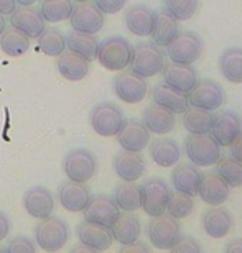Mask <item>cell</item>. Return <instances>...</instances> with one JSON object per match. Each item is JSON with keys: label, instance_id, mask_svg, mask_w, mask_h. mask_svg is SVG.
Masks as SVG:
<instances>
[{"label": "cell", "instance_id": "5bb4252c", "mask_svg": "<svg viewBox=\"0 0 242 253\" xmlns=\"http://www.w3.org/2000/svg\"><path fill=\"white\" fill-rule=\"evenodd\" d=\"M23 207L30 217L42 220L54 214L56 202H54L53 192L48 188H45V186H32L23 194Z\"/></svg>", "mask_w": 242, "mask_h": 253}, {"label": "cell", "instance_id": "7dc6e473", "mask_svg": "<svg viewBox=\"0 0 242 253\" xmlns=\"http://www.w3.org/2000/svg\"><path fill=\"white\" fill-rule=\"evenodd\" d=\"M17 10V2L15 0H0V13L2 15H12Z\"/></svg>", "mask_w": 242, "mask_h": 253}, {"label": "cell", "instance_id": "c3c4849f", "mask_svg": "<svg viewBox=\"0 0 242 253\" xmlns=\"http://www.w3.org/2000/svg\"><path fill=\"white\" fill-rule=\"evenodd\" d=\"M122 252H148V245H145L144 242H134L130 245H124L122 247Z\"/></svg>", "mask_w": 242, "mask_h": 253}, {"label": "cell", "instance_id": "60d3db41", "mask_svg": "<svg viewBox=\"0 0 242 253\" xmlns=\"http://www.w3.org/2000/svg\"><path fill=\"white\" fill-rule=\"evenodd\" d=\"M199 0H163V8L178 22H188L196 15Z\"/></svg>", "mask_w": 242, "mask_h": 253}, {"label": "cell", "instance_id": "bcb514c9", "mask_svg": "<svg viewBox=\"0 0 242 253\" xmlns=\"http://www.w3.org/2000/svg\"><path fill=\"white\" fill-rule=\"evenodd\" d=\"M10 219L3 211H0V242L3 239H7V235L10 234Z\"/></svg>", "mask_w": 242, "mask_h": 253}, {"label": "cell", "instance_id": "6da1fadb", "mask_svg": "<svg viewBox=\"0 0 242 253\" xmlns=\"http://www.w3.org/2000/svg\"><path fill=\"white\" fill-rule=\"evenodd\" d=\"M221 146L211 133L188 135L185 138V153L198 168H211L221 158Z\"/></svg>", "mask_w": 242, "mask_h": 253}, {"label": "cell", "instance_id": "277c9868", "mask_svg": "<svg viewBox=\"0 0 242 253\" xmlns=\"http://www.w3.org/2000/svg\"><path fill=\"white\" fill-rule=\"evenodd\" d=\"M147 235L153 249L171 250L181 239V225L175 217L165 212L158 217H152L147 224Z\"/></svg>", "mask_w": 242, "mask_h": 253}, {"label": "cell", "instance_id": "7c38bea8", "mask_svg": "<svg viewBox=\"0 0 242 253\" xmlns=\"http://www.w3.org/2000/svg\"><path fill=\"white\" fill-rule=\"evenodd\" d=\"M69 23H71L73 30H78V32L83 33L97 35L104 27V13L91 0L78 2L73 7Z\"/></svg>", "mask_w": 242, "mask_h": 253}, {"label": "cell", "instance_id": "4fadbf2b", "mask_svg": "<svg viewBox=\"0 0 242 253\" xmlns=\"http://www.w3.org/2000/svg\"><path fill=\"white\" fill-rule=\"evenodd\" d=\"M83 214H84V220L110 229L114 225V222L117 220L120 209L115 204L114 197L97 194V196H91L89 204L86 206Z\"/></svg>", "mask_w": 242, "mask_h": 253}, {"label": "cell", "instance_id": "681fc988", "mask_svg": "<svg viewBox=\"0 0 242 253\" xmlns=\"http://www.w3.org/2000/svg\"><path fill=\"white\" fill-rule=\"evenodd\" d=\"M226 252H242V239H236L226 245Z\"/></svg>", "mask_w": 242, "mask_h": 253}, {"label": "cell", "instance_id": "cb8c5ba5", "mask_svg": "<svg viewBox=\"0 0 242 253\" xmlns=\"http://www.w3.org/2000/svg\"><path fill=\"white\" fill-rule=\"evenodd\" d=\"M10 25L13 28L20 30V32H23L30 40H37L47 28V22L42 17L40 10L30 7H22L15 10L10 15Z\"/></svg>", "mask_w": 242, "mask_h": 253}, {"label": "cell", "instance_id": "d590c367", "mask_svg": "<svg viewBox=\"0 0 242 253\" xmlns=\"http://www.w3.org/2000/svg\"><path fill=\"white\" fill-rule=\"evenodd\" d=\"M0 48L5 54L18 58L30 49V38L17 28H5L0 35Z\"/></svg>", "mask_w": 242, "mask_h": 253}, {"label": "cell", "instance_id": "74e56055", "mask_svg": "<svg viewBox=\"0 0 242 253\" xmlns=\"http://www.w3.org/2000/svg\"><path fill=\"white\" fill-rule=\"evenodd\" d=\"M73 0H43L40 13L45 18V22L59 23L64 20H69L73 12Z\"/></svg>", "mask_w": 242, "mask_h": 253}, {"label": "cell", "instance_id": "e575fe53", "mask_svg": "<svg viewBox=\"0 0 242 253\" xmlns=\"http://www.w3.org/2000/svg\"><path fill=\"white\" fill-rule=\"evenodd\" d=\"M219 69L226 81L242 84V48H228L219 56Z\"/></svg>", "mask_w": 242, "mask_h": 253}, {"label": "cell", "instance_id": "603a6c76", "mask_svg": "<svg viewBox=\"0 0 242 253\" xmlns=\"http://www.w3.org/2000/svg\"><path fill=\"white\" fill-rule=\"evenodd\" d=\"M114 171L122 181H139L145 173V158L139 151L122 150L114 156Z\"/></svg>", "mask_w": 242, "mask_h": 253}, {"label": "cell", "instance_id": "ab89813d", "mask_svg": "<svg viewBox=\"0 0 242 253\" xmlns=\"http://www.w3.org/2000/svg\"><path fill=\"white\" fill-rule=\"evenodd\" d=\"M194 211V197L180 191H171L166 204V214L175 217L176 220L186 219Z\"/></svg>", "mask_w": 242, "mask_h": 253}, {"label": "cell", "instance_id": "4316f807", "mask_svg": "<svg viewBox=\"0 0 242 253\" xmlns=\"http://www.w3.org/2000/svg\"><path fill=\"white\" fill-rule=\"evenodd\" d=\"M142 122L148 128L150 133L166 135L170 131H173L176 125V117L171 110L153 102L148 107H145L142 114Z\"/></svg>", "mask_w": 242, "mask_h": 253}, {"label": "cell", "instance_id": "ac0fdd59", "mask_svg": "<svg viewBox=\"0 0 242 253\" xmlns=\"http://www.w3.org/2000/svg\"><path fill=\"white\" fill-rule=\"evenodd\" d=\"M155 20H157V12H153L150 7L142 3L129 7L124 15V23L127 30L132 35H135V37L140 38H147L152 35Z\"/></svg>", "mask_w": 242, "mask_h": 253}, {"label": "cell", "instance_id": "5b68a950", "mask_svg": "<svg viewBox=\"0 0 242 253\" xmlns=\"http://www.w3.org/2000/svg\"><path fill=\"white\" fill-rule=\"evenodd\" d=\"M132 46L124 37H109L99 43L97 59L107 71H122L129 68Z\"/></svg>", "mask_w": 242, "mask_h": 253}, {"label": "cell", "instance_id": "8d00e7d4", "mask_svg": "<svg viewBox=\"0 0 242 253\" xmlns=\"http://www.w3.org/2000/svg\"><path fill=\"white\" fill-rule=\"evenodd\" d=\"M37 46L47 56H59L66 49V37L58 28H45L37 38Z\"/></svg>", "mask_w": 242, "mask_h": 253}, {"label": "cell", "instance_id": "f907efd6", "mask_svg": "<svg viewBox=\"0 0 242 253\" xmlns=\"http://www.w3.org/2000/svg\"><path fill=\"white\" fill-rule=\"evenodd\" d=\"M15 2H17V5H20V7H32L38 0H15Z\"/></svg>", "mask_w": 242, "mask_h": 253}, {"label": "cell", "instance_id": "8992f818", "mask_svg": "<svg viewBox=\"0 0 242 253\" xmlns=\"http://www.w3.org/2000/svg\"><path fill=\"white\" fill-rule=\"evenodd\" d=\"M63 169L69 181L88 183L97 173V158L86 148H73L64 156Z\"/></svg>", "mask_w": 242, "mask_h": 253}, {"label": "cell", "instance_id": "e0dca14e", "mask_svg": "<svg viewBox=\"0 0 242 253\" xmlns=\"http://www.w3.org/2000/svg\"><path fill=\"white\" fill-rule=\"evenodd\" d=\"M79 244L88 247L91 252H105L114 244L112 232L107 227L93 224V222H81L76 229Z\"/></svg>", "mask_w": 242, "mask_h": 253}, {"label": "cell", "instance_id": "816d5d0a", "mask_svg": "<svg viewBox=\"0 0 242 253\" xmlns=\"http://www.w3.org/2000/svg\"><path fill=\"white\" fill-rule=\"evenodd\" d=\"M5 28H7V20H5V15L0 13V35L3 33Z\"/></svg>", "mask_w": 242, "mask_h": 253}, {"label": "cell", "instance_id": "2e32d148", "mask_svg": "<svg viewBox=\"0 0 242 253\" xmlns=\"http://www.w3.org/2000/svg\"><path fill=\"white\" fill-rule=\"evenodd\" d=\"M242 131V119L234 110H221L214 115L209 133L214 136L221 146H229Z\"/></svg>", "mask_w": 242, "mask_h": 253}, {"label": "cell", "instance_id": "ee69618b", "mask_svg": "<svg viewBox=\"0 0 242 253\" xmlns=\"http://www.w3.org/2000/svg\"><path fill=\"white\" fill-rule=\"evenodd\" d=\"M201 247L196 240H193L191 237H181L176 242V245L171 249V252H199Z\"/></svg>", "mask_w": 242, "mask_h": 253}, {"label": "cell", "instance_id": "f35d334b", "mask_svg": "<svg viewBox=\"0 0 242 253\" xmlns=\"http://www.w3.org/2000/svg\"><path fill=\"white\" fill-rule=\"evenodd\" d=\"M216 166V173L223 178L226 183L229 184V188H241L242 186V163L239 160H236L234 156H223L218 160Z\"/></svg>", "mask_w": 242, "mask_h": 253}, {"label": "cell", "instance_id": "d6986e66", "mask_svg": "<svg viewBox=\"0 0 242 253\" xmlns=\"http://www.w3.org/2000/svg\"><path fill=\"white\" fill-rule=\"evenodd\" d=\"M91 189L86 183H76V181H64L58 188V201L63 209L68 212H83L91 201Z\"/></svg>", "mask_w": 242, "mask_h": 253}, {"label": "cell", "instance_id": "836d02e7", "mask_svg": "<svg viewBox=\"0 0 242 253\" xmlns=\"http://www.w3.org/2000/svg\"><path fill=\"white\" fill-rule=\"evenodd\" d=\"M214 115L209 110L188 105V109L183 112V126L191 135L196 133H209L211 125H213Z\"/></svg>", "mask_w": 242, "mask_h": 253}, {"label": "cell", "instance_id": "52a82bcc", "mask_svg": "<svg viewBox=\"0 0 242 253\" xmlns=\"http://www.w3.org/2000/svg\"><path fill=\"white\" fill-rule=\"evenodd\" d=\"M124 112L114 102H100L91 110L89 122L99 136H115L124 124Z\"/></svg>", "mask_w": 242, "mask_h": 253}, {"label": "cell", "instance_id": "44dd1931", "mask_svg": "<svg viewBox=\"0 0 242 253\" xmlns=\"http://www.w3.org/2000/svg\"><path fill=\"white\" fill-rule=\"evenodd\" d=\"M201 222H203V230L211 239H224L234 229V219L231 212L221 206H211V209L204 211Z\"/></svg>", "mask_w": 242, "mask_h": 253}, {"label": "cell", "instance_id": "83f0119b", "mask_svg": "<svg viewBox=\"0 0 242 253\" xmlns=\"http://www.w3.org/2000/svg\"><path fill=\"white\" fill-rule=\"evenodd\" d=\"M114 240L120 245H130L134 242L140 240L142 235V222L134 212H120L117 220L110 227Z\"/></svg>", "mask_w": 242, "mask_h": 253}, {"label": "cell", "instance_id": "30bf717a", "mask_svg": "<svg viewBox=\"0 0 242 253\" xmlns=\"http://www.w3.org/2000/svg\"><path fill=\"white\" fill-rule=\"evenodd\" d=\"M188 102L194 107L209 110V112H216L223 107L226 95L224 89L219 83H216L213 79H203L198 81L196 85L190 90L188 94Z\"/></svg>", "mask_w": 242, "mask_h": 253}, {"label": "cell", "instance_id": "8fae6325", "mask_svg": "<svg viewBox=\"0 0 242 253\" xmlns=\"http://www.w3.org/2000/svg\"><path fill=\"white\" fill-rule=\"evenodd\" d=\"M114 92L125 104H140L148 94V84L134 71L122 69L114 78Z\"/></svg>", "mask_w": 242, "mask_h": 253}, {"label": "cell", "instance_id": "4dcf8cb0", "mask_svg": "<svg viewBox=\"0 0 242 253\" xmlns=\"http://www.w3.org/2000/svg\"><path fill=\"white\" fill-rule=\"evenodd\" d=\"M180 33V22L173 15H170L163 8L160 13H157V20H155V27L152 32V42L160 48H166L173 42L176 35Z\"/></svg>", "mask_w": 242, "mask_h": 253}, {"label": "cell", "instance_id": "7bdbcfd3", "mask_svg": "<svg viewBox=\"0 0 242 253\" xmlns=\"http://www.w3.org/2000/svg\"><path fill=\"white\" fill-rule=\"evenodd\" d=\"M94 3L104 15H115L127 5V0H94Z\"/></svg>", "mask_w": 242, "mask_h": 253}, {"label": "cell", "instance_id": "b9f144b4", "mask_svg": "<svg viewBox=\"0 0 242 253\" xmlns=\"http://www.w3.org/2000/svg\"><path fill=\"white\" fill-rule=\"evenodd\" d=\"M5 252H28V253H33V252H37V245H35L33 240L28 239V237L18 235V237H13V239L8 240L7 247H5Z\"/></svg>", "mask_w": 242, "mask_h": 253}, {"label": "cell", "instance_id": "9a60e30c", "mask_svg": "<svg viewBox=\"0 0 242 253\" xmlns=\"http://www.w3.org/2000/svg\"><path fill=\"white\" fill-rule=\"evenodd\" d=\"M117 141L122 150L127 151H142L150 143V131L139 119H127L124 120L122 126L117 131Z\"/></svg>", "mask_w": 242, "mask_h": 253}, {"label": "cell", "instance_id": "ffe728a7", "mask_svg": "<svg viewBox=\"0 0 242 253\" xmlns=\"http://www.w3.org/2000/svg\"><path fill=\"white\" fill-rule=\"evenodd\" d=\"M163 73V83L168 84L180 92L188 94L198 83V73L193 68V64H181V63H168L161 69Z\"/></svg>", "mask_w": 242, "mask_h": 253}, {"label": "cell", "instance_id": "9c48e42d", "mask_svg": "<svg viewBox=\"0 0 242 253\" xmlns=\"http://www.w3.org/2000/svg\"><path fill=\"white\" fill-rule=\"evenodd\" d=\"M142 189V209L148 217H158L166 212L170 197V186L161 178H148L140 186Z\"/></svg>", "mask_w": 242, "mask_h": 253}, {"label": "cell", "instance_id": "7a4b0ae2", "mask_svg": "<svg viewBox=\"0 0 242 253\" xmlns=\"http://www.w3.org/2000/svg\"><path fill=\"white\" fill-rule=\"evenodd\" d=\"M130 71L148 79L161 73L165 66V54L153 42H140L132 48Z\"/></svg>", "mask_w": 242, "mask_h": 253}, {"label": "cell", "instance_id": "1f68e13d", "mask_svg": "<svg viewBox=\"0 0 242 253\" xmlns=\"http://www.w3.org/2000/svg\"><path fill=\"white\" fill-rule=\"evenodd\" d=\"M114 201L120 211L135 212L142 209V189L135 181H122L114 189Z\"/></svg>", "mask_w": 242, "mask_h": 253}, {"label": "cell", "instance_id": "f6af8a7d", "mask_svg": "<svg viewBox=\"0 0 242 253\" xmlns=\"http://www.w3.org/2000/svg\"><path fill=\"white\" fill-rule=\"evenodd\" d=\"M229 155L234 156L236 160H239L242 163V131L236 136L233 143L229 145Z\"/></svg>", "mask_w": 242, "mask_h": 253}, {"label": "cell", "instance_id": "7402d4cb", "mask_svg": "<svg viewBox=\"0 0 242 253\" xmlns=\"http://www.w3.org/2000/svg\"><path fill=\"white\" fill-rule=\"evenodd\" d=\"M208 206H223L231 196V188L218 173H206L201 176L198 194Z\"/></svg>", "mask_w": 242, "mask_h": 253}, {"label": "cell", "instance_id": "484cf974", "mask_svg": "<svg viewBox=\"0 0 242 253\" xmlns=\"http://www.w3.org/2000/svg\"><path fill=\"white\" fill-rule=\"evenodd\" d=\"M201 176H203V173L191 161L190 163H176L173 166V173H171V186H173L175 191L185 192V194L194 197L198 194Z\"/></svg>", "mask_w": 242, "mask_h": 253}, {"label": "cell", "instance_id": "d6a6232c", "mask_svg": "<svg viewBox=\"0 0 242 253\" xmlns=\"http://www.w3.org/2000/svg\"><path fill=\"white\" fill-rule=\"evenodd\" d=\"M66 48L69 51L86 58L91 63V61H94V59H97L99 40L96 38V35L73 30V32L68 33V37H66Z\"/></svg>", "mask_w": 242, "mask_h": 253}, {"label": "cell", "instance_id": "f1b7e54d", "mask_svg": "<svg viewBox=\"0 0 242 253\" xmlns=\"http://www.w3.org/2000/svg\"><path fill=\"white\" fill-rule=\"evenodd\" d=\"M56 68L59 71V74L63 76L64 79L73 81V83H78V81H83L86 76L89 74V61L79 54L73 53V51H64L58 56L56 61Z\"/></svg>", "mask_w": 242, "mask_h": 253}, {"label": "cell", "instance_id": "ba28073f", "mask_svg": "<svg viewBox=\"0 0 242 253\" xmlns=\"http://www.w3.org/2000/svg\"><path fill=\"white\" fill-rule=\"evenodd\" d=\"M204 51V44L199 35L194 32H180L166 46L170 61L181 64H194Z\"/></svg>", "mask_w": 242, "mask_h": 253}, {"label": "cell", "instance_id": "3957f363", "mask_svg": "<svg viewBox=\"0 0 242 253\" xmlns=\"http://www.w3.org/2000/svg\"><path fill=\"white\" fill-rule=\"evenodd\" d=\"M69 227L63 219L49 215L42 219L35 227V240L43 252H59L69 240Z\"/></svg>", "mask_w": 242, "mask_h": 253}, {"label": "cell", "instance_id": "f546056e", "mask_svg": "<svg viewBox=\"0 0 242 253\" xmlns=\"http://www.w3.org/2000/svg\"><path fill=\"white\" fill-rule=\"evenodd\" d=\"M152 99L155 104L161 105V107L171 110L175 115L176 114H183L188 109V95L185 92H180L173 87H170L168 84L161 83L157 84L152 90Z\"/></svg>", "mask_w": 242, "mask_h": 253}, {"label": "cell", "instance_id": "f5cc1de1", "mask_svg": "<svg viewBox=\"0 0 242 253\" xmlns=\"http://www.w3.org/2000/svg\"><path fill=\"white\" fill-rule=\"evenodd\" d=\"M73 2H86V0H73Z\"/></svg>", "mask_w": 242, "mask_h": 253}, {"label": "cell", "instance_id": "d4e9b609", "mask_svg": "<svg viewBox=\"0 0 242 253\" xmlns=\"http://www.w3.org/2000/svg\"><path fill=\"white\" fill-rule=\"evenodd\" d=\"M148 151H150V158L160 168H173L181 160V148L178 141L163 135H160V138L150 141Z\"/></svg>", "mask_w": 242, "mask_h": 253}]
</instances>
